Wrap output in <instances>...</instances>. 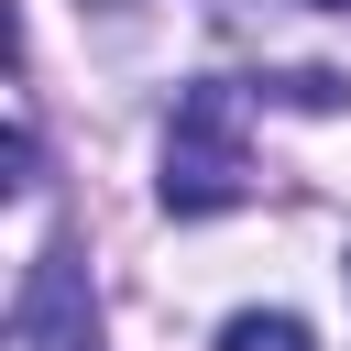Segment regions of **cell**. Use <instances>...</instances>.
Wrapping results in <instances>:
<instances>
[{"label":"cell","mask_w":351,"mask_h":351,"mask_svg":"<svg viewBox=\"0 0 351 351\" xmlns=\"http://www.w3.org/2000/svg\"><path fill=\"white\" fill-rule=\"evenodd\" d=\"M318 11H351V0H318Z\"/></svg>","instance_id":"obj_6"},{"label":"cell","mask_w":351,"mask_h":351,"mask_svg":"<svg viewBox=\"0 0 351 351\" xmlns=\"http://www.w3.org/2000/svg\"><path fill=\"white\" fill-rule=\"evenodd\" d=\"M219 351H318V340H307V318H285V307H241V318L219 329Z\"/></svg>","instance_id":"obj_3"},{"label":"cell","mask_w":351,"mask_h":351,"mask_svg":"<svg viewBox=\"0 0 351 351\" xmlns=\"http://www.w3.org/2000/svg\"><path fill=\"white\" fill-rule=\"evenodd\" d=\"M252 186V154H241V88L230 77H197L165 121V208L176 219H208Z\"/></svg>","instance_id":"obj_1"},{"label":"cell","mask_w":351,"mask_h":351,"mask_svg":"<svg viewBox=\"0 0 351 351\" xmlns=\"http://www.w3.org/2000/svg\"><path fill=\"white\" fill-rule=\"evenodd\" d=\"M274 99H296V110H340V99H351V77H329V66H285V77H274Z\"/></svg>","instance_id":"obj_4"},{"label":"cell","mask_w":351,"mask_h":351,"mask_svg":"<svg viewBox=\"0 0 351 351\" xmlns=\"http://www.w3.org/2000/svg\"><path fill=\"white\" fill-rule=\"evenodd\" d=\"M88 11H132V0H88Z\"/></svg>","instance_id":"obj_5"},{"label":"cell","mask_w":351,"mask_h":351,"mask_svg":"<svg viewBox=\"0 0 351 351\" xmlns=\"http://www.w3.org/2000/svg\"><path fill=\"white\" fill-rule=\"evenodd\" d=\"M11 340L22 351H99V296L77 252H33L22 296H11Z\"/></svg>","instance_id":"obj_2"}]
</instances>
